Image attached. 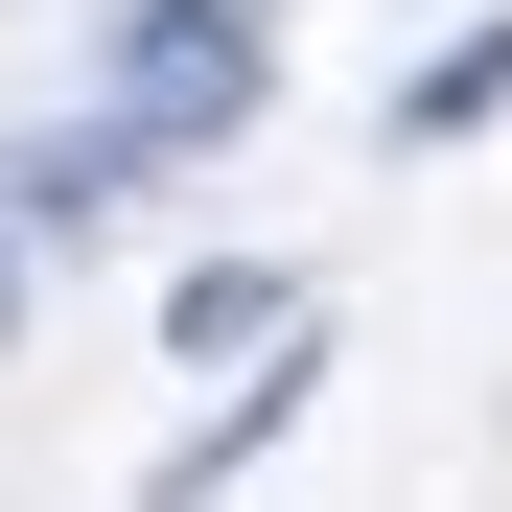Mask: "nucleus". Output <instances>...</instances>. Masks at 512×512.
I'll return each mask as SVG.
<instances>
[{"label": "nucleus", "instance_id": "nucleus-3", "mask_svg": "<svg viewBox=\"0 0 512 512\" xmlns=\"http://www.w3.org/2000/svg\"><path fill=\"white\" fill-rule=\"evenodd\" d=\"M163 326H187V350H303V280H187Z\"/></svg>", "mask_w": 512, "mask_h": 512}, {"label": "nucleus", "instance_id": "nucleus-1", "mask_svg": "<svg viewBox=\"0 0 512 512\" xmlns=\"http://www.w3.org/2000/svg\"><path fill=\"white\" fill-rule=\"evenodd\" d=\"M256 94H280V0H140L117 24V140H233Z\"/></svg>", "mask_w": 512, "mask_h": 512}, {"label": "nucleus", "instance_id": "nucleus-4", "mask_svg": "<svg viewBox=\"0 0 512 512\" xmlns=\"http://www.w3.org/2000/svg\"><path fill=\"white\" fill-rule=\"evenodd\" d=\"M0 303H24V256H0Z\"/></svg>", "mask_w": 512, "mask_h": 512}, {"label": "nucleus", "instance_id": "nucleus-2", "mask_svg": "<svg viewBox=\"0 0 512 512\" xmlns=\"http://www.w3.org/2000/svg\"><path fill=\"white\" fill-rule=\"evenodd\" d=\"M466 117H512V0H489V24H466V47L396 94V140H466Z\"/></svg>", "mask_w": 512, "mask_h": 512}]
</instances>
